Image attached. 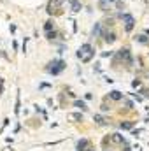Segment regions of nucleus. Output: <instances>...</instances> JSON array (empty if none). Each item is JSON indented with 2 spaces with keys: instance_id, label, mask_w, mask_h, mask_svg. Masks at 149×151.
<instances>
[{
  "instance_id": "obj_1",
  "label": "nucleus",
  "mask_w": 149,
  "mask_h": 151,
  "mask_svg": "<svg viewBox=\"0 0 149 151\" xmlns=\"http://www.w3.org/2000/svg\"><path fill=\"white\" fill-rule=\"evenodd\" d=\"M121 18H123V21H125V28L130 32V30L133 28V18H132L130 14H121Z\"/></svg>"
},
{
  "instance_id": "obj_2",
  "label": "nucleus",
  "mask_w": 149,
  "mask_h": 151,
  "mask_svg": "<svg viewBox=\"0 0 149 151\" xmlns=\"http://www.w3.org/2000/svg\"><path fill=\"white\" fill-rule=\"evenodd\" d=\"M70 4H72V11H81V4H79V0H69Z\"/></svg>"
},
{
  "instance_id": "obj_3",
  "label": "nucleus",
  "mask_w": 149,
  "mask_h": 151,
  "mask_svg": "<svg viewBox=\"0 0 149 151\" xmlns=\"http://www.w3.org/2000/svg\"><path fill=\"white\" fill-rule=\"evenodd\" d=\"M111 2H116V0H100V9H105V5Z\"/></svg>"
},
{
  "instance_id": "obj_4",
  "label": "nucleus",
  "mask_w": 149,
  "mask_h": 151,
  "mask_svg": "<svg viewBox=\"0 0 149 151\" xmlns=\"http://www.w3.org/2000/svg\"><path fill=\"white\" fill-rule=\"evenodd\" d=\"M44 28H46V30L49 32V30L53 28V21H46V25H44Z\"/></svg>"
}]
</instances>
